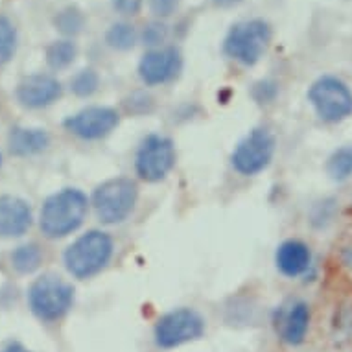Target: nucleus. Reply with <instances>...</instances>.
Returning <instances> with one entry per match:
<instances>
[{"mask_svg":"<svg viewBox=\"0 0 352 352\" xmlns=\"http://www.w3.org/2000/svg\"><path fill=\"white\" fill-rule=\"evenodd\" d=\"M50 135L41 127L15 126L8 135V150L13 157H34L48 150Z\"/></svg>","mask_w":352,"mask_h":352,"instance_id":"dca6fc26","label":"nucleus"},{"mask_svg":"<svg viewBox=\"0 0 352 352\" xmlns=\"http://www.w3.org/2000/svg\"><path fill=\"white\" fill-rule=\"evenodd\" d=\"M251 96L254 102L260 105L273 104L278 96V83L273 80H260L256 81L251 89Z\"/></svg>","mask_w":352,"mask_h":352,"instance_id":"a878e982","label":"nucleus"},{"mask_svg":"<svg viewBox=\"0 0 352 352\" xmlns=\"http://www.w3.org/2000/svg\"><path fill=\"white\" fill-rule=\"evenodd\" d=\"M0 166H2V153H0Z\"/></svg>","mask_w":352,"mask_h":352,"instance_id":"7c9ffc66","label":"nucleus"},{"mask_svg":"<svg viewBox=\"0 0 352 352\" xmlns=\"http://www.w3.org/2000/svg\"><path fill=\"white\" fill-rule=\"evenodd\" d=\"M139 41V30L135 28L131 23H126V21L111 24L109 30L105 32V45L111 50H116V52H129V50H133Z\"/></svg>","mask_w":352,"mask_h":352,"instance_id":"a211bd4d","label":"nucleus"},{"mask_svg":"<svg viewBox=\"0 0 352 352\" xmlns=\"http://www.w3.org/2000/svg\"><path fill=\"white\" fill-rule=\"evenodd\" d=\"M78 58V45L72 39H61L47 48V65L52 70H65Z\"/></svg>","mask_w":352,"mask_h":352,"instance_id":"aec40b11","label":"nucleus"},{"mask_svg":"<svg viewBox=\"0 0 352 352\" xmlns=\"http://www.w3.org/2000/svg\"><path fill=\"white\" fill-rule=\"evenodd\" d=\"M85 15H83L80 8L76 6L63 8L54 17V26L65 37H76V35H80L83 32V28H85Z\"/></svg>","mask_w":352,"mask_h":352,"instance_id":"4be33fe9","label":"nucleus"},{"mask_svg":"<svg viewBox=\"0 0 352 352\" xmlns=\"http://www.w3.org/2000/svg\"><path fill=\"white\" fill-rule=\"evenodd\" d=\"M102 80L100 74L93 67H87V69L78 70L72 78H70V93L78 96V98H93L94 94L100 91Z\"/></svg>","mask_w":352,"mask_h":352,"instance_id":"412c9836","label":"nucleus"},{"mask_svg":"<svg viewBox=\"0 0 352 352\" xmlns=\"http://www.w3.org/2000/svg\"><path fill=\"white\" fill-rule=\"evenodd\" d=\"M0 352H32V351H28L26 346L21 345V343H17V341H15V343H10L8 346H4V349H2Z\"/></svg>","mask_w":352,"mask_h":352,"instance_id":"c756f323","label":"nucleus"},{"mask_svg":"<svg viewBox=\"0 0 352 352\" xmlns=\"http://www.w3.org/2000/svg\"><path fill=\"white\" fill-rule=\"evenodd\" d=\"M12 267L21 275H32L41 267L43 260H45V253L39 243L30 242L19 245L17 249H13L12 256Z\"/></svg>","mask_w":352,"mask_h":352,"instance_id":"f3484780","label":"nucleus"},{"mask_svg":"<svg viewBox=\"0 0 352 352\" xmlns=\"http://www.w3.org/2000/svg\"><path fill=\"white\" fill-rule=\"evenodd\" d=\"M327 175L334 183H345L352 177V144L336 148L324 164Z\"/></svg>","mask_w":352,"mask_h":352,"instance_id":"6ab92c4d","label":"nucleus"},{"mask_svg":"<svg viewBox=\"0 0 352 352\" xmlns=\"http://www.w3.org/2000/svg\"><path fill=\"white\" fill-rule=\"evenodd\" d=\"M306 100L318 120L327 126H338L352 116V87L340 76H319L308 87Z\"/></svg>","mask_w":352,"mask_h":352,"instance_id":"39448f33","label":"nucleus"},{"mask_svg":"<svg viewBox=\"0 0 352 352\" xmlns=\"http://www.w3.org/2000/svg\"><path fill=\"white\" fill-rule=\"evenodd\" d=\"M140 43L144 45L148 50H155V48L166 47V41L170 37V26L164 21L153 19L150 23H146L142 30L139 32Z\"/></svg>","mask_w":352,"mask_h":352,"instance_id":"5701e85b","label":"nucleus"},{"mask_svg":"<svg viewBox=\"0 0 352 352\" xmlns=\"http://www.w3.org/2000/svg\"><path fill=\"white\" fill-rule=\"evenodd\" d=\"M139 199V181L127 175H116L96 185L91 194V208L102 226L115 227L133 216Z\"/></svg>","mask_w":352,"mask_h":352,"instance_id":"7ed1b4c3","label":"nucleus"},{"mask_svg":"<svg viewBox=\"0 0 352 352\" xmlns=\"http://www.w3.org/2000/svg\"><path fill=\"white\" fill-rule=\"evenodd\" d=\"M34 214L28 201L17 196H0V238H19L30 231Z\"/></svg>","mask_w":352,"mask_h":352,"instance_id":"2eb2a0df","label":"nucleus"},{"mask_svg":"<svg viewBox=\"0 0 352 352\" xmlns=\"http://www.w3.org/2000/svg\"><path fill=\"white\" fill-rule=\"evenodd\" d=\"M76 289L63 277L45 273L28 288V306L43 323H58L72 310Z\"/></svg>","mask_w":352,"mask_h":352,"instance_id":"20e7f679","label":"nucleus"},{"mask_svg":"<svg viewBox=\"0 0 352 352\" xmlns=\"http://www.w3.org/2000/svg\"><path fill=\"white\" fill-rule=\"evenodd\" d=\"M314 266V251L310 243L300 238H286L275 249V267L286 278H300Z\"/></svg>","mask_w":352,"mask_h":352,"instance_id":"ddd939ff","label":"nucleus"},{"mask_svg":"<svg viewBox=\"0 0 352 352\" xmlns=\"http://www.w3.org/2000/svg\"><path fill=\"white\" fill-rule=\"evenodd\" d=\"M243 0H212V4L216 8H221V10H229V8H234L238 4H242Z\"/></svg>","mask_w":352,"mask_h":352,"instance_id":"c85d7f7f","label":"nucleus"},{"mask_svg":"<svg viewBox=\"0 0 352 352\" xmlns=\"http://www.w3.org/2000/svg\"><path fill=\"white\" fill-rule=\"evenodd\" d=\"M63 85L50 74H32L21 80L15 96L24 109H45L61 98Z\"/></svg>","mask_w":352,"mask_h":352,"instance_id":"f8f14e48","label":"nucleus"},{"mask_svg":"<svg viewBox=\"0 0 352 352\" xmlns=\"http://www.w3.org/2000/svg\"><path fill=\"white\" fill-rule=\"evenodd\" d=\"M113 10L122 17H137L142 12L144 0H111Z\"/></svg>","mask_w":352,"mask_h":352,"instance_id":"cd10ccee","label":"nucleus"},{"mask_svg":"<svg viewBox=\"0 0 352 352\" xmlns=\"http://www.w3.org/2000/svg\"><path fill=\"white\" fill-rule=\"evenodd\" d=\"M181 70H183L181 48L166 45L155 50H146L137 67V74L142 85L162 87L177 80Z\"/></svg>","mask_w":352,"mask_h":352,"instance_id":"9b49d317","label":"nucleus"},{"mask_svg":"<svg viewBox=\"0 0 352 352\" xmlns=\"http://www.w3.org/2000/svg\"><path fill=\"white\" fill-rule=\"evenodd\" d=\"M277 153V137L270 126H254L231 151V168L242 177H256L272 166Z\"/></svg>","mask_w":352,"mask_h":352,"instance_id":"0eeeda50","label":"nucleus"},{"mask_svg":"<svg viewBox=\"0 0 352 352\" xmlns=\"http://www.w3.org/2000/svg\"><path fill=\"white\" fill-rule=\"evenodd\" d=\"M89 212L91 197L76 186H67L45 199L39 214V229L48 240H61L81 229Z\"/></svg>","mask_w":352,"mask_h":352,"instance_id":"f257e3e1","label":"nucleus"},{"mask_svg":"<svg viewBox=\"0 0 352 352\" xmlns=\"http://www.w3.org/2000/svg\"><path fill=\"white\" fill-rule=\"evenodd\" d=\"M115 251V238L109 231L89 229L65 249L63 264L69 275L78 280H87L109 267Z\"/></svg>","mask_w":352,"mask_h":352,"instance_id":"f03ea898","label":"nucleus"},{"mask_svg":"<svg viewBox=\"0 0 352 352\" xmlns=\"http://www.w3.org/2000/svg\"><path fill=\"white\" fill-rule=\"evenodd\" d=\"M312 324V308L306 300H294L278 318L277 334L284 345L300 346L308 338Z\"/></svg>","mask_w":352,"mask_h":352,"instance_id":"4468645a","label":"nucleus"},{"mask_svg":"<svg viewBox=\"0 0 352 352\" xmlns=\"http://www.w3.org/2000/svg\"><path fill=\"white\" fill-rule=\"evenodd\" d=\"M17 50V30L12 21L0 15V67L6 65Z\"/></svg>","mask_w":352,"mask_h":352,"instance_id":"b1692460","label":"nucleus"},{"mask_svg":"<svg viewBox=\"0 0 352 352\" xmlns=\"http://www.w3.org/2000/svg\"><path fill=\"white\" fill-rule=\"evenodd\" d=\"M177 164V146L164 133H148L137 146L133 170L137 181L157 185L166 179Z\"/></svg>","mask_w":352,"mask_h":352,"instance_id":"6e6552de","label":"nucleus"},{"mask_svg":"<svg viewBox=\"0 0 352 352\" xmlns=\"http://www.w3.org/2000/svg\"><path fill=\"white\" fill-rule=\"evenodd\" d=\"M273 28L264 19L242 21L232 26L223 41V54L242 67H254L272 45Z\"/></svg>","mask_w":352,"mask_h":352,"instance_id":"1a4fd4ad","label":"nucleus"},{"mask_svg":"<svg viewBox=\"0 0 352 352\" xmlns=\"http://www.w3.org/2000/svg\"><path fill=\"white\" fill-rule=\"evenodd\" d=\"M181 0H148V8H150L151 15L159 21L172 17L173 13L179 10Z\"/></svg>","mask_w":352,"mask_h":352,"instance_id":"bb28decb","label":"nucleus"},{"mask_svg":"<svg viewBox=\"0 0 352 352\" xmlns=\"http://www.w3.org/2000/svg\"><path fill=\"white\" fill-rule=\"evenodd\" d=\"M122 113L111 105H87L63 120V129L83 142H98L115 133Z\"/></svg>","mask_w":352,"mask_h":352,"instance_id":"9d476101","label":"nucleus"},{"mask_svg":"<svg viewBox=\"0 0 352 352\" xmlns=\"http://www.w3.org/2000/svg\"><path fill=\"white\" fill-rule=\"evenodd\" d=\"M207 332V319L192 306H177L162 314L153 324V343L161 351H173L199 341Z\"/></svg>","mask_w":352,"mask_h":352,"instance_id":"423d86ee","label":"nucleus"},{"mask_svg":"<svg viewBox=\"0 0 352 352\" xmlns=\"http://www.w3.org/2000/svg\"><path fill=\"white\" fill-rule=\"evenodd\" d=\"M124 109L127 115L133 116L150 115L151 111L155 109V100L146 91H135L127 98H124Z\"/></svg>","mask_w":352,"mask_h":352,"instance_id":"393cba45","label":"nucleus"}]
</instances>
